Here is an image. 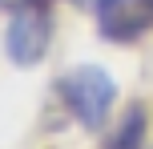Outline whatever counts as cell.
<instances>
[{"label": "cell", "instance_id": "cell-1", "mask_svg": "<svg viewBox=\"0 0 153 149\" xmlns=\"http://www.w3.org/2000/svg\"><path fill=\"white\" fill-rule=\"evenodd\" d=\"M61 97L85 129H101L117 101V85L101 64H76L61 77Z\"/></svg>", "mask_w": 153, "mask_h": 149}, {"label": "cell", "instance_id": "cell-2", "mask_svg": "<svg viewBox=\"0 0 153 149\" xmlns=\"http://www.w3.org/2000/svg\"><path fill=\"white\" fill-rule=\"evenodd\" d=\"M48 44H53V16L45 4H28L12 12L4 28V56L16 69H36L48 56Z\"/></svg>", "mask_w": 153, "mask_h": 149}, {"label": "cell", "instance_id": "cell-3", "mask_svg": "<svg viewBox=\"0 0 153 149\" xmlns=\"http://www.w3.org/2000/svg\"><path fill=\"white\" fill-rule=\"evenodd\" d=\"M97 28L113 44L145 36L153 28V0H97Z\"/></svg>", "mask_w": 153, "mask_h": 149}, {"label": "cell", "instance_id": "cell-4", "mask_svg": "<svg viewBox=\"0 0 153 149\" xmlns=\"http://www.w3.org/2000/svg\"><path fill=\"white\" fill-rule=\"evenodd\" d=\"M145 129H149L145 105H129L121 125H117V133H113V141H109V149H141L145 145Z\"/></svg>", "mask_w": 153, "mask_h": 149}, {"label": "cell", "instance_id": "cell-5", "mask_svg": "<svg viewBox=\"0 0 153 149\" xmlns=\"http://www.w3.org/2000/svg\"><path fill=\"white\" fill-rule=\"evenodd\" d=\"M28 4H45V0H0L4 12H20V8H28Z\"/></svg>", "mask_w": 153, "mask_h": 149}]
</instances>
